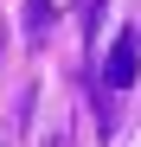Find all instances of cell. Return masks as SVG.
<instances>
[{
	"mask_svg": "<svg viewBox=\"0 0 141 147\" xmlns=\"http://www.w3.org/2000/svg\"><path fill=\"white\" fill-rule=\"evenodd\" d=\"M77 19H83V45H96V32H103V0H77Z\"/></svg>",
	"mask_w": 141,
	"mask_h": 147,
	"instance_id": "3",
	"label": "cell"
},
{
	"mask_svg": "<svg viewBox=\"0 0 141 147\" xmlns=\"http://www.w3.org/2000/svg\"><path fill=\"white\" fill-rule=\"evenodd\" d=\"M103 83H109V90H128V83H135V38H128V32L115 38V51H109V64H103Z\"/></svg>",
	"mask_w": 141,
	"mask_h": 147,
	"instance_id": "1",
	"label": "cell"
},
{
	"mask_svg": "<svg viewBox=\"0 0 141 147\" xmlns=\"http://www.w3.org/2000/svg\"><path fill=\"white\" fill-rule=\"evenodd\" d=\"M19 13H26V19H19V26H26V45H45V38H52V19H58L52 0H26Z\"/></svg>",
	"mask_w": 141,
	"mask_h": 147,
	"instance_id": "2",
	"label": "cell"
}]
</instances>
